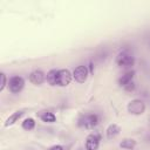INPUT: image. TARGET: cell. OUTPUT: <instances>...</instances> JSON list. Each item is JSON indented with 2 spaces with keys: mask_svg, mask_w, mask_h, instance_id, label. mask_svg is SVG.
I'll return each instance as SVG.
<instances>
[{
  "mask_svg": "<svg viewBox=\"0 0 150 150\" xmlns=\"http://www.w3.org/2000/svg\"><path fill=\"white\" fill-rule=\"evenodd\" d=\"M135 75V71L134 70H130V71H127L125 74H123L120 79H118V84L122 86V87H125L129 82L132 81V77Z\"/></svg>",
  "mask_w": 150,
  "mask_h": 150,
  "instance_id": "30bf717a",
  "label": "cell"
},
{
  "mask_svg": "<svg viewBox=\"0 0 150 150\" xmlns=\"http://www.w3.org/2000/svg\"><path fill=\"white\" fill-rule=\"evenodd\" d=\"M127 109H128V112L132 115H142L145 111V104L142 100L134 98L127 104Z\"/></svg>",
  "mask_w": 150,
  "mask_h": 150,
  "instance_id": "6da1fadb",
  "label": "cell"
},
{
  "mask_svg": "<svg viewBox=\"0 0 150 150\" xmlns=\"http://www.w3.org/2000/svg\"><path fill=\"white\" fill-rule=\"evenodd\" d=\"M23 115V111L22 110H18V111H15V112H13L6 121H5V123H4V125L5 127H9V125H12V124H14L21 116Z\"/></svg>",
  "mask_w": 150,
  "mask_h": 150,
  "instance_id": "7c38bea8",
  "label": "cell"
},
{
  "mask_svg": "<svg viewBox=\"0 0 150 150\" xmlns=\"http://www.w3.org/2000/svg\"><path fill=\"white\" fill-rule=\"evenodd\" d=\"M124 88H125V90H128V91H132V90L135 89V83L131 81V82H129Z\"/></svg>",
  "mask_w": 150,
  "mask_h": 150,
  "instance_id": "e0dca14e",
  "label": "cell"
},
{
  "mask_svg": "<svg viewBox=\"0 0 150 150\" xmlns=\"http://www.w3.org/2000/svg\"><path fill=\"white\" fill-rule=\"evenodd\" d=\"M57 69H50L47 75H46V80L50 86H57Z\"/></svg>",
  "mask_w": 150,
  "mask_h": 150,
  "instance_id": "8fae6325",
  "label": "cell"
},
{
  "mask_svg": "<svg viewBox=\"0 0 150 150\" xmlns=\"http://www.w3.org/2000/svg\"><path fill=\"white\" fill-rule=\"evenodd\" d=\"M25 86V80L21 76H13L8 81V88L13 94H18L22 90Z\"/></svg>",
  "mask_w": 150,
  "mask_h": 150,
  "instance_id": "277c9868",
  "label": "cell"
},
{
  "mask_svg": "<svg viewBox=\"0 0 150 150\" xmlns=\"http://www.w3.org/2000/svg\"><path fill=\"white\" fill-rule=\"evenodd\" d=\"M134 62H135L134 56L130 55L128 52H121V53L116 56V63H117V66H120V67H123V68H125V67H131V66L134 64Z\"/></svg>",
  "mask_w": 150,
  "mask_h": 150,
  "instance_id": "7a4b0ae2",
  "label": "cell"
},
{
  "mask_svg": "<svg viewBox=\"0 0 150 150\" xmlns=\"http://www.w3.org/2000/svg\"><path fill=\"white\" fill-rule=\"evenodd\" d=\"M88 68L86 66H77L73 71V79L77 83H84L88 79Z\"/></svg>",
  "mask_w": 150,
  "mask_h": 150,
  "instance_id": "3957f363",
  "label": "cell"
},
{
  "mask_svg": "<svg viewBox=\"0 0 150 150\" xmlns=\"http://www.w3.org/2000/svg\"><path fill=\"white\" fill-rule=\"evenodd\" d=\"M97 123H98V117H97V115L90 114V115L83 116V117L80 120V123H79V124L82 125V127H84V128H87V129H91V128L96 127Z\"/></svg>",
  "mask_w": 150,
  "mask_h": 150,
  "instance_id": "8992f818",
  "label": "cell"
},
{
  "mask_svg": "<svg viewBox=\"0 0 150 150\" xmlns=\"http://www.w3.org/2000/svg\"><path fill=\"white\" fill-rule=\"evenodd\" d=\"M39 116H40V118H41L43 122H46V123H53V122L56 121L55 115H54L53 112H50V111H41Z\"/></svg>",
  "mask_w": 150,
  "mask_h": 150,
  "instance_id": "4fadbf2b",
  "label": "cell"
},
{
  "mask_svg": "<svg viewBox=\"0 0 150 150\" xmlns=\"http://www.w3.org/2000/svg\"><path fill=\"white\" fill-rule=\"evenodd\" d=\"M120 146L122 149H127V150H131L136 146V141L134 138H124L121 143H120Z\"/></svg>",
  "mask_w": 150,
  "mask_h": 150,
  "instance_id": "5bb4252c",
  "label": "cell"
},
{
  "mask_svg": "<svg viewBox=\"0 0 150 150\" xmlns=\"http://www.w3.org/2000/svg\"><path fill=\"white\" fill-rule=\"evenodd\" d=\"M73 74L68 69H60L57 73V86L66 87L71 82Z\"/></svg>",
  "mask_w": 150,
  "mask_h": 150,
  "instance_id": "5b68a950",
  "label": "cell"
},
{
  "mask_svg": "<svg viewBox=\"0 0 150 150\" xmlns=\"http://www.w3.org/2000/svg\"><path fill=\"white\" fill-rule=\"evenodd\" d=\"M100 144V137L95 134H90L86 138V149L87 150H96Z\"/></svg>",
  "mask_w": 150,
  "mask_h": 150,
  "instance_id": "52a82bcc",
  "label": "cell"
},
{
  "mask_svg": "<svg viewBox=\"0 0 150 150\" xmlns=\"http://www.w3.org/2000/svg\"><path fill=\"white\" fill-rule=\"evenodd\" d=\"M120 131H121V128H120L116 123H111V124H109V127L107 128L105 134H107V137H108L109 139H111V138H115V137L120 134Z\"/></svg>",
  "mask_w": 150,
  "mask_h": 150,
  "instance_id": "9c48e42d",
  "label": "cell"
},
{
  "mask_svg": "<svg viewBox=\"0 0 150 150\" xmlns=\"http://www.w3.org/2000/svg\"><path fill=\"white\" fill-rule=\"evenodd\" d=\"M34 127H35V121H34L33 118H30V117L26 118V120L22 122V128H23L25 130H32Z\"/></svg>",
  "mask_w": 150,
  "mask_h": 150,
  "instance_id": "9a60e30c",
  "label": "cell"
},
{
  "mask_svg": "<svg viewBox=\"0 0 150 150\" xmlns=\"http://www.w3.org/2000/svg\"><path fill=\"white\" fill-rule=\"evenodd\" d=\"M29 81L33 83V84H35V86H39V84H41V83H43V81L46 80V75H45V73L43 71H41V70H34V71H32L30 74H29Z\"/></svg>",
  "mask_w": 150,
  "mask_h": 150,
  "instance_id": "ba28073f",
  "label": "cell"
},
{
  "mask_svg": "<svg viewBox=\"0 0 150 150\" xmlns=\"http://www.w3.org/2000/svg\"><path fill=\"white\" fill-rule=\"evenodd\" d=\"M47 150H63V146L62 145H53Z\"/></svg>",
  "mask_w": 150,
  "mask_h": 150,
  "instance_id": "ac0fdd59",
  "label": "cell"
},
{
  "mask_svg": "<svg viewBox=\"0 0 150 150\" xmlns=\"http://www.w3.org/2000/svg\"><path fill=\"white\" fill-rule=\"evenodd\" d=\"M0 77H1V84H0V91H2V90L5 89V87H6V82H7V80H6V75H5L4 73H1V74H0Z\"/></svg>",
  "mask_w": 150,
  "mask_h": 150,
  "instance_id": "2e32d148",
  "label": "cell"
}]
</instances>
